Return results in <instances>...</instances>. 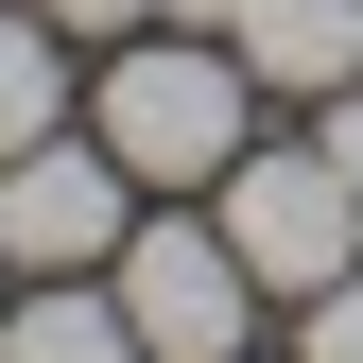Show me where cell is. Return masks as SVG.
<instances>
[{"label":"cell","instance_id":"7","mask_svg":"<svg viewBox=\"0 0 363 363\" xmlns=\"http://www.w3.org/2000/svg\"><path fill=\"white\" fill-rule=\"evenodd\" d=\"M69 121H86V86H69V35L35 18V0H0V156L69 139Z\"/></svg>","mask_w":363,"mask_h":363},{"label":"cell","instance_id":"3","mask_svg":"<svg viewBox=\"0 0 363 363\" xmlns=\"http://www.w3.org/2000/svg\"><path fill=\"white\" fill-rule=\"evenodd\" d=\"M104 294H121V329H139L156 363H242V346H259V277H242L225 225L139 208V225H121V259H104Z\"/></svg>","mask_w":363,"mask_h":363},{"label":"cell","instance_id":"10","mask_svg":"<svg viewBox=\"0 0 363 363\" xmlns=\"http://www.w3.org/2000/svg\"><path fill=\"white\" fill-rule=\"evenodd\" d=\"M311 139H329V173L363 191V86H329V104H311Z\"/></svg>","mask_w":363,"mask_h":363},{"label":"cell","instance_id":"2","mask_svg":"<svg viewBox=\"0 0 363 363\" xmlns=\"http://www.w3.org/2000/svg\"><path fill=\"white\" fill-rule=\"evenodd\" d=\"M208 225L242 242V277H259V311H311L363 259V191L329 173V139H242L208 173Z\"/></svg>","mask_w":363,"mask_h":363},{"label":"cell","instance_id":"1","mask_svg":"<svg viewBox=\"0 0 363 363\" xmlns=\"http://www.w3.org/2000/svg\"><path fill=\"white\" fill-rule=\"evenodd\" d=\"M86 139L139 173V191H208V173L259 139V69L225 52V35H173V18H156V35H121V52H104Z\"/></svg>","mask_w":363,"mask_h":363},{"label":"cell","instance_id":"4","mask_svg":"<svg viewBox=\"0 0 363 363\" xmlns=\"http://www.w3.org/2000/svg\"><path fill=\"white\" fill-rule=\"evenodd\" d=\"M121 225H139V173L86 139V121L35 139V156H0V277H104Z\"/></svg>","mask_w":363,"mask_h":363},{"label":"cell","instance_id":"9","mask_svg":"<svg viewBox=\"0 0 363 363\" xmlns=\"http://www.w3.org/2000/svg\"><path fill=\"white\" fill-rule=\"evenodd\" d=\"M52 35H86V52H121V35H156V0H35Z\"/></svg>","mask_w":363,"mask_h":363},{"label":"cell","instance_id":"6","mask_svg":"<svg viewBox=\"0 0 363 363\" xmlns=\"http://www.w3.org/2000/svg\"><path fill=\"white\" fill-rule=\"evenodd\" d=\"M0 363H156V346L121 329V294H104V277H35L18 311H0Z\"/></svg>","mask_w":363,"mask_h":363},{"label":"cell","instance_id":"5","mask_svg":"<svg viewBox=\"0 0 363 363\" xmlns=\"http://www.w3.org/2000/svg\"><path fill=\"white\" fill-rule=\"evenodd\" d=\"M225 52L259 69V104H329V86H363V0H242Z\"/></svg>","mask_w":363,"mask_h":363},{"label":"cell","instance_id":"8","mask_svg":"<svg viewBox=\"0 0 363 363\" xmlns=\"http://www.w3.org/2000/svg\"><path fill=\"white\" fill-rule=\"evenodd\" d=\"M294 363H363V259H346L311 311H294Z\"/></svg>","mask_w":363,"mask_h":363}]
</instances>
